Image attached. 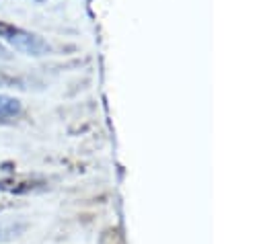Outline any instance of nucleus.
<instances>
[{"mask_svg": "<svg viewBox=\"0 0 263 244\" xmlns=\"http://www.w3.org/2000/svg\"><path fill=\"white\" fill-rule=\"evenodd\" d=\"M21 113V100L14 96L0 94V123H8Z\"/></svg>", "mask_w": 263, "mask_h": 244, "instance_id": "obj_3", "label": "nucleus"}, {"mask_svg": "<svg viewBox=\"0 0 263 244\" xmlns=\"http://www.w3.org/2000/svg\"><path fill=\"white\" fill-rule=\"evenodd\" d=\"M0 39H4L16 51L27 53V55H41L47 51V43L39 35L25 31L12 23H6V21H0Z\"/></svg>", "mask_w": 263, "mask_h": 244, "instance_id": "obj_1", "label": "nucleus"}, {"mask_svg": "<svg viewBox=\"0 0 263 244\" xmlns=\"http://www.w3.org/2000/svg\"><path fill=\"white\" fill-rule=\"evenodd\" d=\"M45 185L43 178L31 176V174H10L0 178V193H10V195H27L35 189Z\"/></svg>", "mask_w": 263, "mask_h": 244, "instance_id": "obj_2", "label": "nucleus"}, {"mask_svg": "<svg viewBox=\"0 0 263 244\" xmlns=\"http://www.w3.org/2000/svg\"><path fill=\"white\" fill-rule=\"evenodd\" d=\"M0 232H2V226H0Z\"/></svg>", "mask_w": 263, "mask_h": 244, "instance_id": "obj_5", "label": "nucleus"}, {"mask_svg": "<svg viewBox=\"0 0 263 244\" xmlns=\"http://www.w3.org/2000/svg\"><path fill=\"white\" fill-rule=\"evenodd\" d=\"M103 244H123V240L117 230H107L103 236Z\"/></svg>", "mask_w": 263, "mask_h": 244, "instance_id": "obj_4", "label": "nucleus"}]
</instances>
